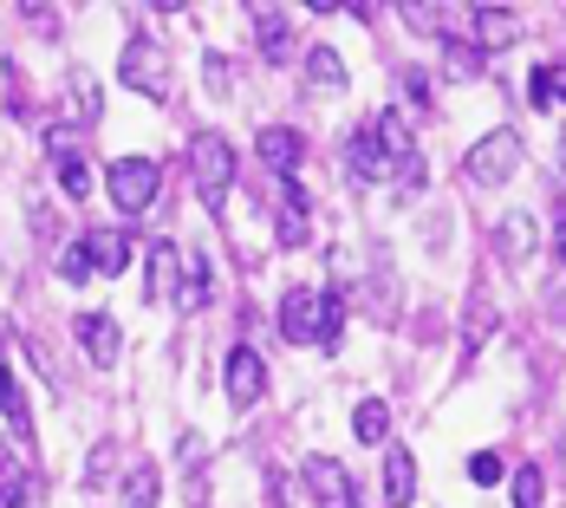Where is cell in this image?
I'll return each mask as SVG.
<instances>
[{
	"mask_svg": "<svg viewBox=\"0 0 566 508\" xmlns=\"http://www.w3.org/2000/svg\"><path fill=\"white\" fill-rule=\"evenodd\" d=\"M527 99H534V112L560 105V99H566V65H534V79H527Z\"/></svg>",
	"mask_w": 566,
	"mask_h": 508,
	"instance_id": "22",
	"label": "cell"
},
{
	"mask_svg": "<svg viewBox=\"0 0 566 508\" xmlns=\"http://www.w3.org/2000/svg\"><path fill=\"white\" fill-rule=\"evenodd\" d=\"M59 281H65V287H85V281H92V255H85V241H72V248L59 255Z\"/></svg>",
	"mask_w": 566,
	"mask_h": 508,
	"instance_id": "28",
	"label": "cell"
},
{
	"mask_svg": "<svg viewBox=\"0 0 566 508\" xmlns=\"http://www.w3.org/2000/svg\"><path fill=\"white\" fill-rule=\"evenodd\" d=\"M489 326H495V307H489V293H475V320H469V352H475V345H482V339H489Z\"/></svg>",
	"mask_w": 566,
	"mask_h": 508,
	"instance_id": "31",
	"label": "cell"
},
{
	"mask_svg": "<svg viewBox=\"0 0 566 508\" xmlns=\"http://www.w3.org/2000/svg\"><path fill=\"white\" fill-rule=\"evenodd\" d=\"M560 164H566V137H560Z\"/></svg>",
	"mask_w": 566,
	"mask_h": 508,
	"instance_id": "35",
	"label": "cell"
},
{
	"mask_svg": "<svg viewBox=\"0 0 566 508\" xmlns=\"http://www.w3.org/2000/svg\"><path fill=\"white\" fill-rule=\"evenodd\" d=\"M482 65H489V53H482V46H469V40H450V46H443V79H455V85L482 79Z\"/></svg>",
	"mask_w": 566,
	"mask_h": 508,
	"instance_id": "21",
	"label": "cell"
},
{
	"mask_svg": "<svg viewBox=\"0 0 566 508\" xmlns=\"http://www.w3.org/2000/svg\"><path fill=\"white\" fill-rule=\"evenodd\" d=\"M202 85H209L216 99L228 92V59H222V53H209V59H202Z\"/></svg>",
	"mask_w": 566,
	"mask_h": 508,
	"instance_id": "33",
	"label": "cell"
},
{
	"mask_svg": "<svg viewBox=\"0 0 566 508\" xmlns=\"http://www.w3.org/2000/svg\"><path fill=\"white\" fill-rule=\"evenodd\" d=\"M469 33H475L482 53H502V46L521 40V13L514 7H469Z\"/></svg>",
	"mask_w": 566,
	"mask_h": 508,
	"instance_id": "7",
	"label": "cell"
},
{
	"mask_svg": "<svg viewBox=\"0 0 566 508\" xmlns=\"http://www.w3.org/2000/svg\"><path fill=\"white\" fill-rule=\"evenodd\" d=\"M0 508H46V483H40V476H20V483L7 489V502H0Z\"/></svg>",
	"mask_w": 566,
	"mask_h": 508,
	"instance_id": "30",
	"label": "cell"
},
{
	"mask_svg": "<svg viewBox=\"0 0 566 508\" xmlns=\"http://www.w3.org/2000/svg\"><path fill=\"white\" fill-rule=\"evenodd\" d=\"M65 92H72V124H92V117H98V92H92V79H85V72H72V85H65Z\"/></svg>",
	"mask_w": 566,
	"mask_h": 508,
	"instance_id": "29",
	"label": "cell"
},
{
	"mask_svg": "<svg viewBox=\"0 0 566 508\" xmlns=\"http://www.w3.org/2000/svg\"><path fill=\"white\" fill-rule=\"evenodd\" d=\"M339 339H345V300H339V287H319L313 293V345L339 352Z\"/></svg>",
	"mask_w": 566,
	"mask_h": 508,
	"instance_id": "12",
	"label": "cell"
},
{
	"mask_svg": "<svg viewBox=\"0 0 566 508\" xmlns=\"http://www.w3.org/2000/svg\"><path fill=\"white\" fill-rule=\"evenodd\" d=\"M509 502H514V508H541V469H534V463H521V469H514Z\"/></svg>",
	"mask_w": 566,
	"mask_h": 508,
	"instance_id": "27",
	"label": "cell"
},
{
	"mask_svg": "<svg viewBox=\"0 0 566 508\" xmlns=\"http://www.w3.org/2000/svg\"><path fill=\"white\" fill-rule=\"evenodd\" d=\"M495 248H502V261H527V255H534V216H527V209H509V216H502V222H495Z\"/></svg>",
	"mask_w": 566,
	"mask_h": 508,
	"instance_id": "16",
	"label": "cell"
},
{
	"mask_svg": "<svg viewBox=\"0 0 566 508\" xmlns=\"http://www.w3.org/2000/svg\"><path fill=\"white\" fill-rule=\"evenodd\" d=\"M261 392H268V359L254 352V345H234L228 352V404H261Z\"/></svg>",
	"mask_w": 566,
	"mask_h": 508,
	"instance_id": "6",
	"label": "cell"
},
{
	"mask_svg": "<svg viewBox=\"0 0 566 508\" xmlns=\"http://www.w3.org/2000/svg\"><path fill=\"white\" fill-rule=\"evenodd\" d=\"M417 496V456L403 450V444H391V456H385V502L403 508Z\"/></svg>",
	"mask_w": 566,
	"mask_h": 508,
	"instance_id": "17",
	"label": "cell"
},
{
	"mask_svg": "<svg viewBox=\"0 0 566 508\" xmlns=\"http://www.w3.org/2000/svg\"><path fill=\"white\" fill-rule=\"evenodd\" d=\"M462 176H469L475 189H502L509 176H521V131L495 124L489 137H475V144L462 151Z\"/></svg>",
	"mask_w": 566,
	"mask_h": 508,
	"instance_id": "1",
	"label": "cell"
},
{
	"mask_svg": "<svg viewBox=\"0 0 566 508\" xmlns=\"http://www.w3.org/2000/svg\"><path fill=\"white\" fill-rule=\"evenodd\" d=\"M300 483H306L313 508H358V496H352V469H345L339 456H306V463H300Z\"/></svg>",
	"mask_w": 566,
	"mask_h": 508,
	"instance_id": "5",
	"label": "cell"
},
{
	"mask_svg": "<svg viewBox=\"0 0 566 508\" xmlns=\"http://www.w3.org/2000/svg\"><path fill=\"white\" fill-rule=\"evenodd\" d=\"M306 72H313V85H319V92H345V65H339L333 46H313V53H306Z\"/></svg>",
	"mask_w": 566,
	"mask_h": 508,
	"instance_id": "25",
	"label": "cell"
},
{
	"mask_svg": "<svg viewBox=\"0 0 566 508\" xmlns=\"http://www.w3.org/2000/svg\"><path fill=\"white\" fill-rule=\"evenodd\" d=\"M0 411H7V431H13V437H33L27 392H20V379H13V365H7V352H0Z\"/></svg>",
	"mask_w": 566,
	"mask_h": 508,
	"instance_id": "19",
	"label": "cell"
},
{
	"mask_svg": "<svg viewBox=\"0 0 566 508\" xmlns=\"http://www.w3.org/2000/svg\"><path fill=\"white\" fill-rule=\"evenodd\" d=\"M261 164L274 169V176H300V164H306V137L293 131V124H268L261 131Z\"/></svg>",
	"mask_w": 566,
	"mask_h": 508,
	"instance_id": "8",
	"label": "cell"
},
{
	"mask_svg": "<svg viewBox=\"0 0 566 508\" xmlns=\"http://www.w3.org/2000/svg\"><path fill=\"white\" fill-rule=\"evenodd\" d=\"M85 241V255H92V274H124V261H130V235L124 228H92V235H78Z\"/></svg>",
	"mask_w": 566,
	"mask_h": 508,
	"instance_id": "11",
	"label": "cell"
},
{
	"mask_svg": "<svg viewBox=\"0 0 566 508\" xmlns=\"http://www.w3.org/2000/svg\"><path fill=\"white\" fill-rule=\"evenodd\" d=\"M254 40L268 59H286V40H293V20L286 13H254Z\"/></svg>",
	"mask_w": 566,
	"mask_h": 508,
	"instance_id": "24",
	"label": "cell"
},
{
	"mask_svg": "<svg viewBox=\"0 0 566 508\" xmlns=\"http://www.w3.org/2000/svg\"><path fill=\"white\" fill-rule=\"evenodd\" d=\"M117 79L130 85V92H144V99H164V85H170V59L157 40H130L124 53H117Z\"/></svg>",
	"mask_w": 566,
	"mask_h": 508,
	"instance_id": "4",
	"label": "cell"
},
{
	"mask_svg": "<svg viewBox=\"0 0 566 508\" xmlns=\"http://www.w3.org/2000/svg\"><path fill=\"white\" fill-rule=\"evenodd\" d=\"M385 431H391L385 397H358V411H352V437H358V444H385Z\"/></svg>",
	"mask_w": 566,
	"mask_h": 508,
	"instance_id": "20",
	"label": "cell"
},
{
	"mask_svg": "<svg viewBox=\"0 0 566 508\" xmlns=\"http://www.w3.org/2000/svg\"><path fill=\"white\" fill-rule=\"evenodd\" d=\"M281 333L293 345H313V287H293L281 300Z\"/></svg>",
	"mask_w": 566,
	"mask_h": 508,
	"instance_id": "18",
	"label": "cell"
},
{
	"mask_svg": "<svg viewBox=\"0 0 566 508\" xmlns=\"http://www.w3.org/2000/svg\"><path fill=\"white\" fill-rule=\"evenodd\" d=\"M554 255H560V268H566V216L554 222Z\"/></svg>",
	"mask_w": 566,
	"mask_h": 508,
	"instance_id": "34",
	"label": "cell"
},
{
	"mask_svg": "<svg viewBox=\"0 0 566 508\" xmlns=\"http://www.w3.org/2000/svg\"><path fill=\"white\" fill-rule=\"evenodd\" d=\"M46 151H53V176H59V189L72 196V203H85L92 196V164L65 144V137H46Z\"/></svg>",
	"mask_w": 566,
	"mask_h": 508,
	"instance_id": "13",
	"label": "cell"
},
{
	"mask_svg": "<svg viewBox=\"0 0 566 508\" xmlns=\"http://www.w3.org/2000/svg\"><path fill=\"white\" fill-rule=\"evenodd\" d=\"M176 241H150V255H144V293L150 300H176Z\"/></svg>",
	"mask_w": 566,
	"mask_h": 508,
	"instance_id": "14",
	"label": "cell"
},
{
	"mask_svg": "<svg viewBox=\"0 0 566 508\" xmlns=\"http://www.w3.org/2000/svg\"><path fill=\"white\" fill-rule=\"evenodd\" d=\"M157 496H164L157 469H150V463H137V469H130V483H124V496H117V508H157Z\"/></svg>",
	"mask_w": 566,
	"mask_h": 508,
	"instance_id": "23",
	"label": "cell"
},
{
	"mask_svg": "<svg viewBox=\"0 0 566 508\" xmlns=\"http://www.w3.org/2000/svg\"><path fill=\"white\" fill-rule=\"evenodd\" d=\"M157 183H164V176H157L150 157H117V164L105 169V196H112L124 216H144V209L157 203Z\"/></svg>",
	"mask_w": 566,
	"mask_h": 508,
	"instance_id": "3",
	"label": "cell"
},
{
	"mask_svg": "<svg viewBox=\"0 0 566 508\" xmlns=\"http://www.w3.org/2000/svg\"><path fill=\"white\" fill-rule=\"evenodd\" d=\"M78 345H85V359L92 365H117V352H124V333H117V320L112 313H78Z\"/></svg>",
	"mask_w": 566,
	"mask_h": 508,
	"instance_id": "10",
	"label": "cell"
},
{
	"mask_svg": "<svg viewBox=\"0 0 566 508\" xmlns=\"http://www.w3.org/2000/svg\"><path fill=\"white\" fill-rule=\"evenodd\" d=\"M176 307H182V313H202V307H209V261H196V268L176 281Z\"/></svg>",
	"mask_w": 566,
	"mask_h": 508,
	"instance_id": "26",
	"label": "cell"
},
{
	"mask_svg": "<svg viewBox=\"0 0 566 508\" xmlns=\"http://www.w3.org/2000/svg\"><path fill=\"white\" fill-rule=\"evenodd\" d=\"M189 169H196V196H202L209 209H222L228 183H234V151H228V137L202 131V137L189 144Z\"/></svg>",
	"mask_w": 566,
	"mask_h": 508,
	"instance_id": "2",
	"label": "cell"
},
{
	"mask_svg": "<svg viewBox=\"0 0 566 508\" xmlns=\"http://www.w3.org/2000/svg\"><path fill=\"white\" fill-rule=\"evenodd\" d=\"M281 189H286V203H281V248H306V235H313V216H306V189H300V176H286Z\"/></svg>",
	"mask_w": 566,
	"mask_h": 508,
	"instance_id": "15",
	"label": "cell"
},
{
	"mask_svg": "<svg viewBox=\"0 0 566 508\" xmlns=\"http://www.w3.org/2000/svg\"><path fill=\"white\" fill-rule=\"evenodd\" d=\"M469 476H475L482 489H489V483H502V456H495V450H475V456H469Z\"/></svg>",
	"mask_w": 566,
	"mask_h": 508,
	"instance_id": "32",
	"label": "cell"
},
{
	"mask_svg": "<svg viewBox=\"0 0 566 508\" xmlns=\"http://www.w3.org/2000/svg\"><path fill=\"white\" fill-rule=\"evenodd\" d=\"M345 169H352V183H385V176H391V157H385V144L371 137V124L345 137Z\"/></svg>",
	"mask_w": 566,
	"mask_h": 508,
	"instance_id": "9",
	"label": "cell"
}]
</instances>
